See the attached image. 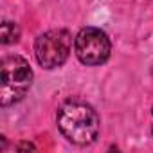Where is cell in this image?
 Wrapping results in <instances>:
<instances>
[{"mask_svg":"<svg viewBox=\"0 0 153 153\" xmlns=\"http://www.w3.org/2000/svg\"><path fill=\"white\" fill-rule=\"evenodd\" d=\"M33 70L22 56H6L0 65V105L4 108L22 101L31 88Z\"/></svg>","mask_w":153,"mask_h":153,"instance_id":"obj_2","label":"cell"},{"mask_svg":"<svg viewBox=\"0 0 153 153\" xmlns=\"http://www.w3.org/2000/svg\"><path fill=\"white\" fill-rule=\"evenodd\" d=\"M74 49L76 56L83 65L94 67V65H103L110 58L112 43L105 31L97 27H85L76 36Z\"/></svg>","mask_w":153,"mask_h":153,"instance_id":"obj_4","label":"cell"},{"mask_svg":"<svg viewBox=\"0 0 153 153\" xmlns=\"http://www.w3.org/2000/svg\"><path fill=\"white\" fill-rule=\"evenodd\" d=\"M20 38V27L15 24V22H2V27H0V42L4 45H9V43H15L18 42Z\"/></svg>","mask_w":153,"mask_h":153,"instance_id":"obj_5","label":"cell"},{"mask_svg":"<svg viewBox=\"0 0 153 153\" xmlns=\"http://www.w3.org/2000/svg\"><path fill=\"white\" fill-rule=\"evenodd\" d=\"M151 74H153V67H151Z\"/></svg>","mask_w":153,"mask_h":153,"instance_id":"obj_7","label":"cell"},{"mask_svg":"<svg viewBox=\"0 0 153 153\" xmlns=\"http://www.w3.org/2000/svg\"><path fill=\"white\" fill-rule=\"evenodd\" d=\"M16 149H36L33 144H27V142H24V144H18L16 146Z\"/></svg>","mask_w":153,"mask_h":153,"instance_id":"obj_6","label":"cell"},{"mask_svg":"<svg viewBox=\"0 0 153 153\" xmlns=\"http://www.w3.org/2000/svg\"><path fill=\"white\" fill-rule=\"evenodd\" d=\"M56 123L61 135L78 146H87L99 133L97 112L83 101H67L58 108Z\"/></svg>","mask_w":153,"mask_h":153,"instance_id":"obj_1","label":"cell"},{"mask_svg":"<svg viewBox=\"0 0 153 153\" xmlns=\"http://www.w3.org/2000/svg\"><path fill=\"white\" fill-rule=\"evenodd\" d=\"M72 47V36L65 29H51L40 34L34 42V54L38 63L43 68H56L61 67Z\"/></svg>","mask_w":153,"mask_h":153,"instance_id":"obj_3","label":"cell"}]
</instances>
